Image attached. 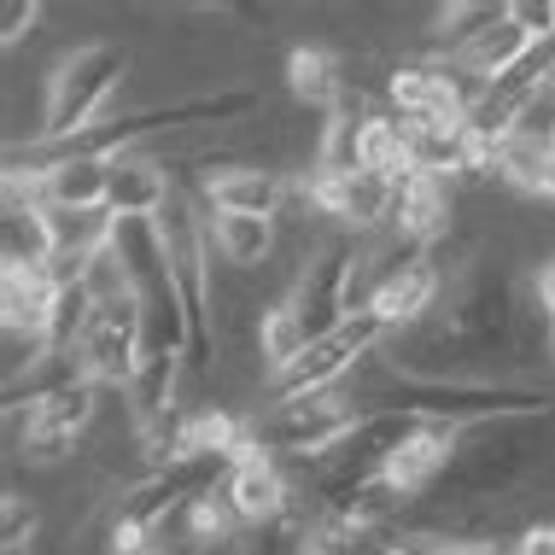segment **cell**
<instances>
[{"instance_id": "cell-1", "label": "cell", "mask_w": 555, "mask_h": 555, "mask_svg": "<svg viewBox=\"0 0 555 555\" xmlns=\"http://www.w3.org/2000/svg\"><path fill=\"white\" fill-rule=\"evenodd\" d=\"M363 415H410V422L479 427V422H515V415H550L555 398L544 386L515 380H415L403 369H386L369 392H357Z\"/></svg>"}, {"instance_id": "cell-2", "label": "cell", "mask_w": 555, "mask_h": 555, "mask_svg": "<svg viewBox=\"0 0 555 555\" xmlns=\"http://www.w3.org/2000/svg\"><path fill=\"white\" fill-rule=\"evenodd\" d=\"M129 77V48L124 41H88V48L65 53L48 77V106H41V134L36 146H59L77 141L82 129L100 124L106 100L124 88Z\"/></svg>"}, {"instance_id": "cell-3", "label": "cell", "mask_w": 555, "mask_h": 555, "mask_svg": "<svg viewBox=\"0 0 555 555\" xmlns=\"http://www.w3.org/2000/svg\"><path fill=\"white\" fill-rule=\"evenodd\" d=\"M158 234H164V258H170V281L188 310V363L211 369V258H217L211 217H199V205L176 188L170 205L158 211Z\"/></svg>"}, {"instance_id": "cell-4", "label": "cell", "mask_w": 555, "mask_h": 555, "mask_svg": "<svg viewBox=\"0 0 555 555\" xmlns=\"http://www.w3.org/2000/svg\"><path fill=\"white\" fill-rule=\"evenodd\" d=\"M229 474H234L229 456H176V462H164V468L134 479L124 498H117V532L153 538L164 520H176V515H188L193 503L217 498V491L229 486Z\"/></svg>"}, {"instance_id": "cell-5", "label": "cell", "mask_w": 555, "mask_h": 555, "mask_svg": "<svg viewBox=\"0 0 555 555\" xmlns=\"http://www.w3.org/2000/svg\"><path fill=\"white\" fill-rule=\"evenodd\" d=\"M357 422H363V403L345 392H322V398H293V403H269V410L251 422V439H258L263 456H287V462H310L327 456L339 439H351Z\"/></svg>"}, {"instance_id": "cell-6", "label": "cell", "mask_w": 555, "mask_h": 555, "mask_svg": "<svg viewBox=\"0 0 555 555\" xmlns=\"http://www.w3.org/2000/svg\"><path fill=\"white\" fill-rule=\"evenodd\" d=\"M532 427L538 415H515V422H479L462 427L456 439V462L439 486H450L462 503L491 498V491H508L520 474L532 468Z\"/></svg>"}, {"instance_id": "cell-7", "label": "cell", "mask_w": 555, "mask_h": 555, "mask_svg": "<svg viewBox=\"0 0 555 555\" xmlns=\"http://www.w3.org/2000/svg\"><path fill=\"white\" fill-rule=\"evenodd\" d=\"M380 339H392L380 322L369 317V310H357V317H345L334 334L310 339V351L298 357L293 369L269 374V403H293V398H322V392H339L345 374H357L369 363L374 351H380Z\"/></svg>"}, {"instance_id": "cell-8", "label": "cell", "mask_w": 555, "mask_h": 555, "mask_svg": "<svg viewBox=\"0 0 555 555\" xmlns=\"http://www.w3.org/2000/svg\"><path fill=\"white\" fill-rule=\"evenodd\" d=\"M146 357V322H141V298L134 293H112L94 305V322H88V334L77 345V369L82 380L94 386H117V392H129L134 369H141Z\"/></svg>"}, {"instance_id": "cell-9", "label": "cell", "mask_w": 555, "mask_h": 555, "mask_svg": "<svg viewBox=\"0 0 555 555\" xmlns=\"http://www.w3.org/2000/svg\"><path fill=\"white\" fill-rule=\"evenodd\" d=\"M100 392H106V386L82 380V374H65V380L29 392V415L18 422L24 456H29V462H65L70 450L82 444V427L94 422Z\"/></svg>"}, {"instance_id": "cell-10", "label": "cell", "mask_w": 555, "mask_h": 555, "mask_svg": "<svg viewBox=\"0 0 555 555\" xmlns=\"http://www.w3.org/2000/svg\"><path fill=\"white\" fill-rule=\"evenodd\" d=\"M357 258H363V246L357 240H327V246H317L305 258V269H298L287 305L298 310V322L310 327V339L334 334V327L351 317V275H357Z\"/></svg>"}, {"instance_id": "cell-11", "label": "cell", "mask_w": 555, "mask_h": 555, "mask_svg": "<svg viewBox=\"0 0 555 555\" xmlns=\"http://www.w3.org/2000/svg\"><path fill=\"white\" fill-rule=\"evenodd\" d=\"M222 498H229V508L240 515L246 532H269V527H281V520H293V479L275 456H263L258 444L234 462Z\"/></svg>"}, {"instance_id": "cell-12", "label": "cell", "mask_w": 555, "mask_h": 555, "mask_svg": "<svg viewBox=\"0 0 555 555\" xmlns=\"http://www.w3.org/2000/svg\"><path fill=\"white\" fill-rule=\"evenodd\" d=\"M439 293H444V275L433 269V258H415V263L392 269V275L369 293L363 310L386 327V334H410V327H422L433 310H439Z\"/></svg>"}, {"instance_id": "cell-13", "label": "cell", "mask_w": 555, "mask_h": 555, "mask_svg": "<svg viewBox=\"0 0 555 555\" xmlns=\"http://www.w3.org/2000/svg\"><path fill=\"white\" fill-rule=\"evenodd\" d=\"M310 205L327 217H345L357 229H392V205H398V188L392 182H374V176H327V170H310Z\"/></svg>"}, {"instance_id": "cell-14", "label": "cell", "mask_w": 555, "mask_h": 555, "mask_svg": "<svg viewBox=\"0 0 555 555\" xmlns=\"http://www.w3.org/2000/svg\"><path fill=\"white\" fill-rule=\"evenodd\" d=\"M59 293L65 287H59L53 263H0V322H7V334H48Z\"/></svg>"}, {"instance_id": "cell-15", "label": "cell", "mask_w": 555, "mask_h": 555, "mask_svg": "<svg viewBox=\"0 0 555 555\" xmlns=\"http://www.w3.org/2000/svg\"><path fill=\"white\" fill-rule=\"evenodd\" d=\"M36 176V199L48 211H106L112 205V158H65Z\"/></svg>"}, {"instance_id": "cell-16", "label": "cell", "mask_w": 555, "mask_h": 555, "mask_svg": "<svg viewBox=\"0 0 555 555\" xmlns=\"http://www.w3.org/2000/svg\"><path fill=\"white\" fill-rule=\"evenodd\" d=\"M444 229H450V182H439V176H410L398 188V205H392V234L427 251Z\"/></svg>"}, {"instance_id": "cell-17", "label": "cell", "mask_w": 555, "mask_h": 555, "mask_svg": "<svg viewBox=\"0 0 555 555\" xmlns=\"http://www.w3.org/2000/svg\"><path fill=\"white\" fill-rule=\"evenodd\" d=\"M205 199H211V211H234V217H269L287 205V182H281L275 170H251V164H240V170H217L211 188H205Z\"/></svg>"}, {"instance_id": "cell-18", "label": "cell", "mask_w": 555, "mask_h": 555, "mask_svg": "<svg viewBox=\"0 0 555 555\" xmlns=\"http://www.w3.org/2000/svg\"><path fill=\"white\" fill-rule=\"evenodd\" d=\"M170 193H176V182L158 164L134 158V153L112 158V205H106L112 217H158L170 205Z\"/></svg>"}, {"instance_id": "cell-19", "label": "cell", "mask_w": 555, "mask_h": 555, "mask_svg": "<svg viewBox=\"0 0 555 555\" xmlns=\"http://www.w3.org/2000/svg\"><path fill=\"white\" fill-rule=\"evenodd\" d=\"M176 363H182L176 351H153V357H141V369H134L124 403H129V422L141 433H153L158 422L176 415Z\"/></svg>"}, {"instance_id": "cell-20", "label": "cell", "mask_w": 555, "mask_h": 555, "mask_svg": "<svg viewBox=\"0 0 555 555\" xmlns=\"http://www.w3.org/2000/svg\"><path fill=\"white\" fill-rule=\"evenodd\" d=\"M357 170L374 176V182H392V188L410 182V176H415V164H410V124H403V117H369L363 141H357Z\"/></svg>"}, {"instance_id": "cell-21", "label": "cell", "mask_w": 555, "mask_h": 555, "mask_svg": "<svg viewBox=\"0 0 555 555\" xmlns=\"http://www.w3.org/2000/svg\"><path fill=\"white\" fill-rule=\"evenodd\" d=\"M211 246L222 263L234 269H258L275 251V222L269 217H234V211H211Z\"/></svg>"}, {"instance_id": "cell-22", "label": "cell", "mask_w": 555, "mask_h": 555, "mask_svg": "<svg viewBox=\"0 0 555 555\" xmlns=\"http://www.w3.org/2000/svg\"><path fill=\"white\" fill-rule=\"evenodd\" d=\"M287 82H293V94L317 112H334L345 100L339 65H334V53H322V48H293L287 53Z\"/></svg>"}, {"instance_id": "cell-23", "label": "cell", "mask_w": 555, "mask_h": 555, "mask_svg": "<svg viewBox=\"0 0 555 555\" xmlns=\"http://www.w3.org/2000/svg\"><path fill=\"white\" fill-rule=\"evenodd\" d=\"M258 351H263L269 374L293 369L298 357L310 351V327L298 322V310L287 305V298H281V305H269V310H263V327H258Z\"/></svg>"}, {"instance_id": "cell-24", "label": "cell", "mask_w": 555, "mask_h": 555, "mask_svg": "<svg viewBox=\"0 0 555 555\" xmlns=\"http://www.w3.org/2000/svg\"><path fill=\"white\" fill-rule=\"evenodd\" d=\"M508 18V7H486V0H474V7H450L444 18H439V36H433V53H439V65L444 59H456L462 48H474L486 29H498Z\"/></svg>"}, {"instance_id": "cell-25", "label": "cell", "mask_w": 555, "mask_h": 555, "mask_svg": "<svg viewBox=\"0 0 555 555\" xmlns=\"http://www.w3.org/2000/svg\"><path fill=\"white\" fill-rule=\"evenodd\" d=\"M544 158H550V141L544 134H527L520 129L515 141L498 153V176L508 188H520V193H538V176H544Z\"/></svg>"}, {"instance_id": "cell-26", "label": "cell", "mask_w": 555, "mask_h": 555, "mask_svg": "<svg viewBox=\"0 0 555 555\" xmlns=\"http://www.w3.org/2000/svg\"><path fill=\"white\" fill-rule=\"evenodd\" d=\"M29 532H36V508L18 491H7V503H0V550H29Z\"/></svg>"}, {"instance_id": "cell-27", "label": "cell", "mask_w": 555, "mask_h": 555, "mask_svg": "<svg viewBox=\"0 0 555 555\" xmlns=\"http://www.w3.org/2000/svg\"><path fill=\"white\" fill-rule=\"evenodd\" d=\"M36 24H41V7H36V0H7V7H0V48H18V41H24Z\"/></svg>"}, {"instance_id": "cell-28", "label": "cell", "mask_w": 555, "mask_h": 555, "mask_svg": "<svg viewBox=\"0 0 555 555\" xmlns=\"http://www.w3.org/2000/svg\"><path fill=\"white\" fill-rule=\"evenodd\" d=\"M508 12H515V24L527 29L532 41L555 36V0H508Z\"/></svg>"}, {"instance_id": "cell-29", "label": "cell", "mask_w": 555, "mask_h": 555, "mask_svg": "<svg viewBox=\"0 0 555 555\" xmlns=\"http://www.w3.org/2000/svg\"><path fill=\"white\" fill-rule=\"evenodd\" d=\"M515 555H555V520H550V527H527V532H520Z\"/></svg>"}, {"instance_id": "cell-30", "label": "cell", "mask_w": 555, "mask_h": 555, "mask_svg": "<svg viewBox=\"0 0 555 555\" xmlns=\"http://www.w3.org/2000/svg\"><path fill=\"white\" fill-rule=\"evenodd\" d=\"M538 298H544V327H550V357H555V263L538 275Z\"/></svg>"}, {"instance_id": "cell-31", "label": "cell", "mask_w": 555, "mask_h": 555, "mask_svg": "<svg viewBox=\"0 0 555 555\" xmlns=\"http://www.w3.org/2000/svg\"><path fill=\"white\" fill-rule=\"evenodd\" d=\"M538 199H555V158H544V176H538Z\"/></svg>"}, {"instance_id": "cell-32", "label": "cell", "mask_w": 555, "mask_h": 555, "mask_svg": "<svg viewBox=\"0 0 555 555\" xmlns=\"http://www.w3.org/2000/svg\"><path fill=\"white\" fill-rule=\"evenodd\" d=\"M550 158H555V129H550Z\"/></svg>"}, {"instance_id": "cell-33", "label": "cell", "mask_w": 555, "mask_h": 555, "mask_svg": "<svg viewBox=\"0 0 555 555\" xmlns=\"http://www.w3.org/2000/svg\"><path fill=\"white\" fill-rule=\"evenodd\" d=\"M0 555H29V550H0Z\"/></svg>"}]
</instances>
